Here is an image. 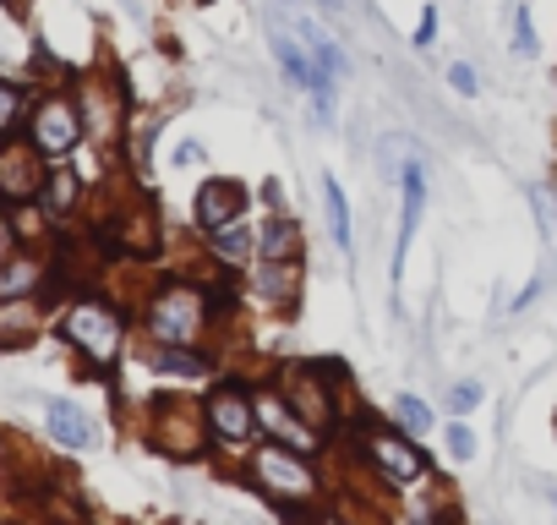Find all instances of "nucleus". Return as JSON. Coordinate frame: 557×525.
<instances>
[{
  "label": "nucleus",
  "mask_w": 557,
  "mask_h": 525,
  "mask_svg": "<svg viewBox=\"0 0 557 525\" xmlns=\"http://www.w3.org/2000/svg\"><path fill=\"white\" fill-rule=\"evenodd\" d=\"M213 252H219V257H230V262H240V257H246V224L235 219V224L213 230Z\"/></svg>",
  "instance_id": "aec40b11"
},
{
  "label": "nucleus",
  "mask_w": 557,
  "mask_h": 525,
  "mask_svg": "<svg viewBox=\"0 0 557 525\" xmlns=\"http://www.w3.org/2000/svg\"><path fill=\"white\" fill-rule=\"evenodd\" d=\"M77 110H83V126H88L99 143H110V137L121 132V94H115L110 83H88Z\"/></svg>",
  "instance_id": "ddd939ff"
},
{
  "label": "nucleus",
  "mask_w": 557,
  "mask_h": 525,
  "mask_svg": "<svg viewBox=\"0 0 557 525\" xmlns=\"http://www.w3.org/2000/svg\"><path fill=\"white\" fill-rule=\"evenodd\" d=\"M318 7H323V12H339V7H345V0H318Z\"/></svg>",
  "instance_id": "7c9ffc66"
},
{
  "label": "nucleus",
  "mask_w": 557,
  "mask_h": 525,
  "mask_svg": "<svg viewBox=\"0 0 557 525\" xmlns=\"http://www.w3.org/2000/svg\"><path fill=\"white\" fill-rule=\"evenodd\" d=\"M153 367H164V373H181V378H197L208 362H202V356H186V351H159V356H153Z\"/></svg>",
  "instance_id": "412c9836"
},
{
  "label": "nucleus",
  "mask_w": 557,
  "mask_h": 525,
  "mask_svg": "<svg viewBox=\"0 0 557 525\" xmlns=\"http://www.w3.org/2000/svg\"><path fill=\"white\" fill-rule=\"evenodd\" d=\"M268 45H273L278 66H285V77H290L296 88H307V94H312V105H318V121H334V77H329V72H318L312 50H301V45H296L285 28H278L273 17H268Z\"/></svg>",
  "instance_id": "39448f33"
},
{
  "label": "nucleus",
  "mask_w": 557,
  "mask_h": 525,
  "mask_svg": "<svg viewBox=\"0 0 557 525\" xmlns=\"http://www.w3.org/2000/svg\"><path fill=\"white\" fill-rule=\"evenodd\" d=\"M28 285H39V262H28V257H7V269H0V296L28 291Z\"/></svg>",
  "instance_id": "6ab92c4d"
},
{
  "label": "nucleus",
  "mask_w": 557,
  "mask_h": 525,
  "mask_svg": "<svg viewBox=\"0 0 557 525\" xmlns=\"http://www.w3.org/2000/svg\"><path fill=\"white\" fill-rule=\"evenodd\" d=\"M448 83H454V94H475V88H481V83H475V72H470L465 61H459V66H448Z\"/></svg>",
  "instance_id": "c85d7f7f"
},
{
  "label": "nucleus",
  "mask_w": 557,
  "mask_h": 525,
  "mask_svg": "<svg viewBox=\"0 0 557 525\" xmlns=\"http://www.w3.org/2000/svg\"><path fill=\"white\" fill-rule=\"evenodd\" d=\"M394 411H399V422H405L410 432H426V427H432V411H426L416 394H399V400H394Z\"/></svg>",
  "instance_id": "4be33fe9"
},
{
  "label": "nucleus",
  "mask_w": 557,
  "mask_h": 525,
  "mask_svg": "<svg viewBox=\"0 0 557 525\" xmlns=\"http://www.w3.org/2000/svg\"><path fill=\"white\" fill-rule=\"evenodd\" d=\"M470 405H481V383H459V389L448 394V411H454V416H465Z\"/></svg>",
  "instance_id": "bb28decb"
},
{
  "label": "nucleus",
  "mask_w": 557,
  "mask_h": 525,
  "mask_svg": "<svg viewBox=\"0 0 557 525\" xmlns=\"http://www.w3.org/2000/svg\"><path fill=\"white\" fill-rule=\"evenodd\" d=\"M83 132H88V126H83V110H77L72 99H61V94L39 99L34 115H28V143H34L39 154H50V159L72 154Z\"/></svg>",
  "instance_id": "0eeeda50"
},
{
  "label": "nucleus",
  "mask_w": 557,
  "mask_h": 525,
  "mask_svg": "<svg viewBox=\"0 0 557 525\" xmlns=\"http://www.w3.org/2000/svg\"><path fill=\"white\" fill-rule=\"evenodd\" d=\"M323 373H329V367H285V389H278L312 427H329V422H334V394L318 383Z\"/></svg>",
  "instance_id": "9d476101"
},
{
  "label": "nucleus",
  "mask_w": 557,
  "mask_h": 525,
  "mask_svg": "<svg viewBox=\"0 0 557 525\" xmlns=\"http://www.w3.org/2000/svg\"><path fill=\"white\" fill-rule=\"evenodd\" d=\"M45 186H50V208H66V203L77 197V181H72V170H55Z\"/></svg>",
  "instance_id": "5701e85b"
},
{
  "label": "nucleus",
  "mask_w": 557,
  "mask_h": 525,
  "mask_svg": "<svg viewBox=\"0 0 557 525\" xmlns=\"http://www.w3.org/2000/svg\"><path fill=\"white\" fill-rule=\"evenodd\" d=\"M399 186H405V213H399V241H394V291H399V280H405V257H410V241H416V224H421V213H426V170H421V159H405V170H399Z\"/></svg>",
  "instance_id": "1a4fd4ad"
},
{
  "label": "nucleus",
  "mask_w": 557,
  "mask_h": 525,
  "mask_svg": "<svg viewBox=\"0 0 557 525\" xmlns=\"http://www.w3.org/2000/svg\"><path fill=\"white\" fill-rule=\"evenodd\" d=\"M50 175L39 170V148L23 143V148H0V192L7 197H39Z\"/></svg>",
  "instance_id": "f8f14e48"
},
{
  "label": "nucleus",
  "mask_w": 557,
  "mask_h": 525,
  "mask_svg": "<svg viewBox=\"0 0 557 525\" xmlns=\"http://www.w3.org/2000/svg\"><path fill=\"white\" fill-rule=\"evenodd\" d=\"M12 246H17V230H12L7 219H0V262H7V257H12Z\"/></svg>",
  "instance_id": "c756f323"
},
{
  "label": "nucleus",
  "mask_w": 557,
  "mask_h": 525,
  "mask_svg": "<svg viewBox=\"0 0 557 525\" xmlns=\"http://www.w3.org/2000/svg\"><path fill=\"white\" fill-rule=\"evenodd\" d=\"M323 203H329V230H334V241L350 257V246H356V235H350V203H345V192H339L334 175H323Z\"/></svg>",
  "instance_id": "f3484780"
},
{
  "label": "nucleus",
  "mask_w": 557,
  "mask_h": 525,
  "mask_svg": "<svg viewBox=\"0 0 557 525\" xmlns=\"http://www.w3.org/2000/svg\"><path fill=\"white\" fill-rule=\"evenodd\" d=\"M448 454L454 460H475V432L470 427H448Z\"/></svg>",
  "instance_id": "393cba45"
},
{
  "label": "nucleus",
  "mask_w": 557,
  "mask_h": 525,
  "mask_svg": "<svg viewBox=\"0 0 557 525\" xmlns=\"http://www.w3.org/2000/svg\"><path fill=\"white\" fill-rule=\"evenodd\" d=\"M61 334L88 356V362H115L121 356V334H126V323H121V313L115 307H104V302H72L66 307V318H61Z\"/></svg>",
  "instance_id": "f03ea898"
},
{
  "label": "nucleus",
  "mask_w": 557,
  "mask_h": 525,
  "mask_svg": "<svg viewBox=\"0 0 557 525\" xmlns=\"http://www.w3.org/2000/svg\"><path fill=\"white\" fill-rule=\"evenodd\" d=\"M17 110H23V94H17L12 83H0V132L17 121Z\"/></svg>",
  "instance_id": "a878e982"
},
{
  "label": "nucleus",
  "mask_w": 557,
  "mask_h": 525,
  "mask_svg": "<svg viewBox=\"0 0 557 525\" xmlns=\"http://www.w3.org/2000/svg\"><path fill=\"white\" fill-rule=\"evenodd\" d=\"M251 476L262 481V492L273 498V503H312L318 498V471L307 465V454H296V449H285V443H257L251 449Z\"/></svg>",
  "instance_id": "f257e3e1"
},
{
  "label": "nucleus",
  "mask_w": 557,
  "mask_h": 525,
  "mask_svg": "<svg viewBox=\"0 0 557 525\" xmlns=\"http://www.w3.org/2000/svg\"><path fill=\"white\" fill-rule=\"evenodd\" d=\"M257 438H268V443H285V449H296V454H318L323 449V438H318V427L278 394V389H268V394H257Z\"/></svg>",
  "instance_id": "423d86ee"
},
{
  "label": "nucleus",
  "mask_w": 557,
  "mask_h": 525,
  "mask_svg": "<svg viewBox=\"0 0 557 525\" xmlns=\"http://www.w3.org/2000/svg\"><path fill=\"white\" fill-rule=\"evenodd\" d=\"M235 219H246V186L240 181H208L197 192V224L213 235V230H224Z\"/></svg>",
  "instance_id": "9b49d317"
},
{
  "label": "nucleus",
  "mask_w": 557,
  "mask_h": 525,
  "mask_svg": "<svg viewBox=\"0 0 557 525\" xmlns=\"http://www.w3.org/2000/svg\"><path fill=\"white\" fill-rule=\"evenodd\" d=\"M301 34H307V50H312V61H318V72H329V77H339L345 72V56H339V45L323 34V28H312V23H301Z\"/></svg>",
  "instance_id": "a211bd4d"
},
{
  "label": "nucleus",
  "mask_w": 557,
  "mask_h": 525,
  "mask_svg": "<svg viewBox=\"0 0 557 525\" xmlns=\"http://www.w3.org/2000/svg\"><path fill=\"white\" fill-rule=\"evenodd\" d=\"M301 224L296 219H285V213H273V219H262V235H257V262H290V257H301Z\"/></svg>",
  "instance_id": "4468645a"
},
{
  "label": "nucleus",
  "mask_w": 557,
  "mask_h": 525,
  "mask_svg": "<svg viewBox=\"0 0 557 525\" xmlns=\"http://www.w3.org/2000/svg\"><path fill=\"white\" fill-rule=\"evenodd\" d=\"M45 422H50V438L66 443V449H94V422L72 405V400H45Z\"/></svg>",
  "instance_id": "2eb2a0df"
},
{
  "label": "nucleus",
  "mask_w": 557,
  "mask_h": 525,
  "mask_svg": "<svg viewBox=\"0 0 557 525\" xmlns=\"http://www.w3.org/2000/svg\"><path fill=\"white\" fill-rule=\"evenodd\" d=\"M202 416H208V432L224 449H251V438H257V394H246L240 383H224V389L208 394Z\"/></svg>",
  "instance_id": "20e7f679"
},
{
  "label": "nucleus",
  "mask_w": 557,
  "mask_h": 525,
  "mask_svg": "<svg viewBox=\"0 0 557 525\" xmlns=\"http://www.w3.org/2000/svg\"><path fill=\"white\" fill-rule=\"evenodd\" d=\"M257 291L273 296V302H290L301 291V257H290V262H257Z\"/></svg>",
  "instance_id": "dca6fc26"
},
{
  "label": "nucleus",
  "mask_w": 557,
  "mask_h": 525,
  "mask_svg": "<svg viewBox=\"0 0 557 525\" xmlns=\"http://www.w3.org/2000/svg\"><path fill=\"white\" fill-rule=\"evenodd\" d=\"M202 329V296L186 291V285H170L148 302V334L159 345H186L191 334Z\"/></svg>",
  "instance_id": "6e6552de"
},
{
  "label": "nucleus",
  "mask_w": 557,
  "mask_h": 525,
  "mask_svg": "<svg viewBox=\"0 0 557 525\" xmlns=\"http://www.w3.org/2000/svg\"><path fill=\"white\" fill-rule=\"evenodd\" d=\"M361 454H367V465H372L388 487H416V481L432 471V460H426L405 432H383V427H367Z\"/></svg>",
  "instance_id": "7ed1b4c3"
},
{
  "label": "nucleus",
  "mask_w": 557,
  "mask_h": 525,
  "mask_svg": "<svg viewBox=\"0 0 557 525\" xmlns=\"http://www.w3.org/2000/svg\"><path fill=\"white\" fill-rule=\"evenodd\" d=\"M513 50L519 56H535V28H530V12L524 7L513 12Z\"/></svg>",
  "instance_id": "b1692460"
},
{
  "label": "nucleus",
  "mask_w": 557,
  "mask_h": 525,
  "mask_svg": "<svg viewBox=\"0 0 557 525\" xmlns=\"http://www.w3.org/2000/svg\"><path fill=\"white\" fill-rule=\"evenodd\" d=\"M432 39H437V12L426 7L421 12V28H416V50H432Z\"/></svg>",
  "instance_id": "cd10ccee"
}]
</instances>
